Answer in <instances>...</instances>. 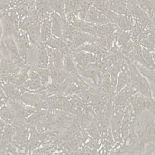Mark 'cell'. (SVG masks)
<instances>
[{"label":"cell","instance_id":"1","mask_svg":"<svg viewBox=\"0 0 155 155\" xmlns=\"http://www.w3.org/2000/svg\"><path fill=\"white\" fill-rule=\"evenodd\" d=\"M128 67L130 71V81L133 88L137 90L143 96L152 99L151 90L148 81L141 74H140L135 65L130 61L128 64Z\"/></svg>","mask_w":155,"mask_h":155},{"label":"cell","instance_id":"2","mask_svg":"<svg viewBox=\"0 0 155 155\" xmlns=\"http://www.w3.org/2000/svg\"><path fill=\"white\" fill-rule=\"evenodd\" d=\"M0 48L2 57L12 63H23L24 61L20 56L17 44L14 38H6L1 39L0 42Z\"/></svg>","mask_w":155,"mask_h":155},{"label":"cell","instance_id":"3","mask_svg":"<svg viewBox=\"0 0 155 155\" xmlns=\"http://www.w3.org/2000/svg\"><path fill=\"white\" fill-rule=\"evenodd\" d=\"M34 63L37 66V69H46L48 67V52L45 42L40 41L38 43L34 52Z\"/></svg>","mask_w":155,"mask_h":155},{"label":"cell","instance_id":"4","mask_svg":"<svg viewBox=\"0 0 155 155\" xmlns=\"http://www.w3.org/2000/svg\"><path fill=\"white\" fill-rule=\"evenodd\" d=\"M17 44L21 58L24 61H27L31 49V42L28 35L19 30L16 35L14 37Z\"/></svg>","mask_w":155,"mask_h":155},{"label":"cell","instance_id":"5","mask_svg":"<svg viewBox=\"0 0 155 155\" xmlns=\"http://www.w3.org/2000/svg\"><path fill=\"white\" fill-rule=\"evenodd\" d=\"M139 137L142 143H149L155 139V124L153 120H146L140 131Z\"/></svg>","mask_w":155,"mask_h":155},{"label":"cell","instance_id":"6","mask_svg":"<svg viewBox=\"0 0 155 155\" xmlns=\"http://www.w3.org/2000/svg\"><path fill=\"white\" fill-rule=\"evenodd\" d=\"M51 20V30L53 36L61 38L64 33V22L62 18L60 15L56 13H50Z\"/></svg>","mask_w":155,"mask_h":155},{"label":"cell","instance_id":"7","mask_svg":"<svg viewBox=\"0 0 155 155\" xmlns=\"http://www.w3.org/2000/svg\"><path fill=\"white\" fill-rule=\"evenodd\" d=\"M72 57L79 68H85L90 65L94 59V57L91 54L84 51L75 53Z\"/></svg>","mask_w":155,"mask_h":155},{"label":"cell","instance_id":"8","mask_svg":"<svg viewBox=\"0 0 155 155\" xmlns=\"http://www.w3.org/2000/svg\"><path fill=\"white\" fill-rule=\"evenodd\" d=\"M25 85L30 90H37L40 88L43 84L38 73L36 71H30L28 73V77L25 82Z\"/></svg>","mask_w":155,"mask_h":155},{"label":"cell","instance_id":"9","mask_svg":"<svg viewBox=\"0 0 155 155\" xmlns=\"http://www.w3.org/2000/svg\"><path fill=\"white\" fill-rule=\"evenodd\" d=\"M121 72L120 73L118 79H117V84L116 86V90L120 91L125 85L129 84L130 82V71L128 67V65H124L122 68L120 69Z\"/></svg>","mask_w":155,"mask_h":155},{"label":"cell","instance_id":"10","mask_svg":"<svg viewBox=\"0 0 155 155\" xmlns=\"http://www.w3.org/2000/svg\"><path fill=\"white\" fill-rule=\"evenodd\" d=\"M127 0H109L110 9L119 15H125L127 12Z\"/></svg>","mask_w":155,"mask_h":155},{"label":"cell","instance_id":"11","mask_svg":"<svg viewBox=\"0 0 155 155\" xmlns=\"http://www.w3.org/2000/svg\"><path fill=\"white\" fill-rule=\"evenodd\" d=\"M77 65L71 55L66 54L63 58V68L68 74H75L78 71Z\"/></svg>","mask_w":155,"mask_h":155},{"label":"cell","instance_id":"12","mask_svg":"<svg viewBox=\"0 0 155 155\" xmlns=\"http://www.w3.org/2000/svg\"><path fill=\"white\" fill-rule=\"evenodd\" d=\"M139 5L144 10L149 13H152L154 12L155 0H137Z\"/></svg>","mask_w":155,"mask_h":155},{"label":"cell","instance_id":"13","mask_svg":"<svg viewBox=\"0 0 155 155\" xmlns=\"http://www.w3.org/2000/svg\"><path fill=\"white\" fill-rule=\"evenodd\" d=\"M4 89L7 96L12 99L16 98L19 94V91L18 90L19 89L17 88V87L13 84H8L5 85Z\"/></svg>","mask_w":155,"mask_h":155},{"label":"cell","instance_id":"14","mask_svg":"<svg viewBox=\"0 0 155 155\" xmlns=\"http://www.w3.org/2000/svg\"><path fill=\"white\" fill-rule=\"evenodd\" d=\"M0 117L5 122H11L14 119V116L12 112L5 107H3L0 109Z\"/></svg>","mask_w":155,"mask_h":155},{"label":"cell","instance_id":"15","mask_svg":"<svg viewBox=\"0 0 155 155\" xmlns=\"http://www.w3.org/2000/svg\"><path fill=\"white\" fill-rule=\"evenodd\" d=\"M2 35H3V30H2V27L0 22V41H1L2 38Z\"/></svg>","mask_w":155,"mask_h":155},{"label":"cell","instance_id":"16","mask_svg":"<svg viewBox=\"0 0 155 155\" xmlns=\"http://www.w3.org/2000/svg\"><path fill=\"white\" fill-rule=\"evenodd\" d=\"M2 58V53H1V48H0V61L1 60Z\"/></svg>","mask_w":155,"mask_h":155},{"label":"cell","instance_id":"17","mask_svg":"<svg viewBox=\"0 0 155 155\" xmlns=\"http://www.w3.org/2000/svg\"><path fill=\"white\" fill-rule=\"evenodd\" d=\"M54 155H62V154H59V153H56V154H54Z\"/></svg>","mask_w":155,"mask_h":155}]
</instances>
